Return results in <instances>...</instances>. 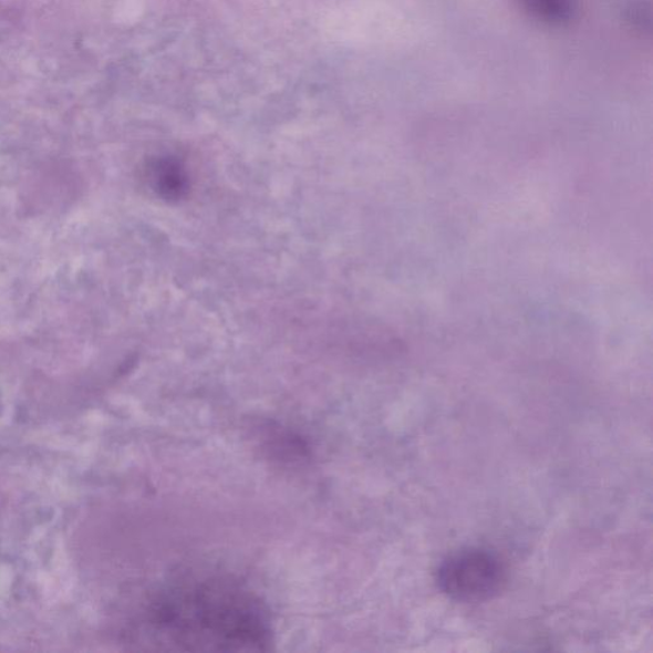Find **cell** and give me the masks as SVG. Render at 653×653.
<instances>
[{
  "mask_svg": "<svg viewBox=\"0 0 653 653\" xmlns=\"http://www.w3.org/2000/svg\"><path fill=\"white\" fill-rule=\"evenodd\" d=\"M149 180L155 190L163 197L177 199L187 190L188 180L184 167L172 157H163L155 160L148 167Z\"/></svg>",
  "mask_w": 653,
  "mask_h": 653,
  "instance_id": "cell-3",
  "label": "cell"
},
{
  "mask_svg": "<svg viewBox=\"0 0 653 653\" xmlns=\"http://www.w3.org/2000/svg\"><path fill=\"white\" fill-rule=\"evenodd\" d=\"M521 4L533 19L551 27H562L573 19L577 0H521Z\"/></svg>",
  "mask_w": 653,
  "mask_h": 653,
  "instance_id": "cell-4",
  "label": "cell"
},
{
  "mask_svg": "<svg viewBox=\"0 0 653 653\" xmlns=\"http://www.w3.org/2000/svg\"><path fill=\"white\" fill-rule=\"evenodd\" d=\"M507 569L488 549L466 548L454 552L437 571L439 590L450 600L475 604L491 600L504 590Z\"/></svg>",
  "mask_w": 653,
  "mask_h": 653,
  "instance_id": "cell-2",
  "label": "cell"
},
{
  "mask_svg": "<svg viewBox=\"0 0 653 653\" xmlns=\"http://www.w3.org/2000/svg\"><path fill=\"white\" fill-rule=\"evenodd\" d=\"M144 625L146 642L164 651H263L272 633L261 600L219 576L164 584L148 601Z\"/></svg>",
  "mask_w": 653,
  "mask_h": 653,
  "instance_id": "cell-1",
  "label": "cell"
}]
</instances>
